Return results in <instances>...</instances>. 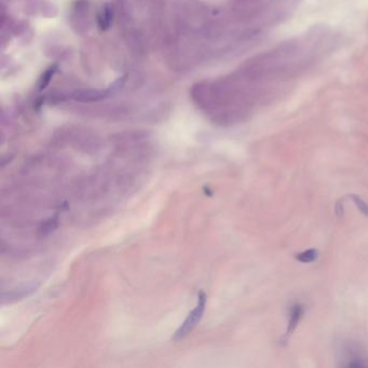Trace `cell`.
I'll return each instance as SVG.
<instances>
[{
	"label": "cell",
	"mask_w": 368,
	"mask_h": 368,
	"mask_svg": "<svg viewBox=\"0 0 368 368\" xmlns=\"http://www.w3.org/2000/svg\"><path fill=\"white\" fill-rule=\"evenodd\" d=\"M352 200H353V202L355 203L356 208L360 210V212L368 217V204L365 202V201L361 199L359 195H355V194H352Z\"/></svg>",
	"instance_id": "ba28073f"
},
{
	"label": "cell",
	"mask_w": 368,
	"mask_h": 368,
	"mask_svg": "<svg viewBox=\"0 0 368 368\" xmlns=\"http://www.w3.org/2000/svg\"><path fill=\"white\" fill-rule=\"evenodd\" d=\"M112 18H114V8L111 4H106V6L102 9V12L100 13L97 22H99V26L101 27L102 31H106L110 27Z\"/></svg>",
	"instance_id": "277c9868"
},
{
	"label": "cell",
	"mask_w": 368,
	"mask_h": 368,
	"mask_svg": "<svg viewBox=\"0 0 368 368\" xmlns=\"http://www.w3.org/2000/svg\"><path fill=\"white\" fill-rule=\"evenodd\" d=\"M317 257H318V251L315 248L308 249V251H303L301 253H298L295 255V258L298 262L305 263L315 262L316 261Z\"/></svg>",
	"instance_id": "8992f818"
},
{
	"label": "cell",
	"mask_w": 368,
	"mask_h": 368,
	"mask_svg": "<svg viewBox=\"0 0 368 368\" xmlns=\"http://www.w3.org/2000/svg\"><path fill=\"white\" fill-rule=\"evenodd\" d=\"M56 70H57V65H52L49 67L45 72H43L40 80H39V85H38L39 91H42L46 89L49 83H50L52 77L54 76V73L56 72Z\"/></svg>",
	"instance_id": "5b68a950"
},
{
	"label": "cell",
	"mask_w": 368,
	"mask_h": 368,
	"mask_svg": "<svg viewBox=\"0 0 368 368\" xmlns=\"http://www.w3.org/2000/svg\"><path fill=\"white\" fill-rule=\"evenodd\" d=\"M56 226H57V217L50 218L49 220H47V222H45V224H42L40 228V232L42 235H47L51 231H53V230L56 228Z\"/></svg>",
	"instance_id": "52a82bcc"
},
{
	"label": "cell",
	"mask_w": 368,
	"mask_h": 368,
	"mask_svg": "<svg viewBox=\"0 0 368 368\" xmlns=\"http://www.w3.org/2000/svg\"><path fill=\"white\" fill-rule=\"evenodd\" d=\"M303 312H305V308H303V306L300 305V303H296V305H294L291 308L285 338H288L294 333V331H295V328L297 327L298 323L300 322V320L302 318Z\"/></svg>",
	"instance_id": "3957f363"
},
{
	"label": "cell",
	"mask_w": 368,
	"mask_h": 368,
	"mask_svg": "<svg viewBox=\"0 0 368 368\" xmlns=\"http://www.w3.org/2000/svg\"><path fill=\"white\" fill-rule=\"evenodd\" d=\"M109 96V93L108 91H100V90H94V89H81V90H77L72 93L71 97L73 100H76L78 102H83V103H90V102H97L101 101L105 97Z\"/></svg>",
	"instance_id": "7a4b0ae2"
},
{
	"label": "cell",
	"mask_w": 368,
	"mask_h": 368,
	"mask_svg": "<svg viewBox=\"0 0 368 368\" xmlns=\"http://www.w3.org/2000/svg\"><path fill=\"white\" fill-rule=\"evenodd\" d=\"M125 81H126V76L118 78V79L114 83H112V85L107 89L108 93H109V95L111 94V93H116V92L119 91L121 89V88L124 86Z\"/></svg>",
	"instance_id": "9c48e42d"
},
{
	"label": "cell",
	"mask_w": 368,
	"mask_h": 368,
	"mask_svg": "<svg viewBox=\"0 0 368 368\" xmlns=\"http://www.w3.org/2000/svg\"><path fill=\"white\" fill-rule=\"evenodd\" d=\"M205 305H207V295L204 292H201L198 296V303L195 308L191 311L185 322L181 324V326L178 328L173 336V340L177 341L183 339L188 333L197 326V324L201 321L203 316V313L205 310Z\"/></svg>",
	"instance_id": "6da1fadb"
}]
</instances>
